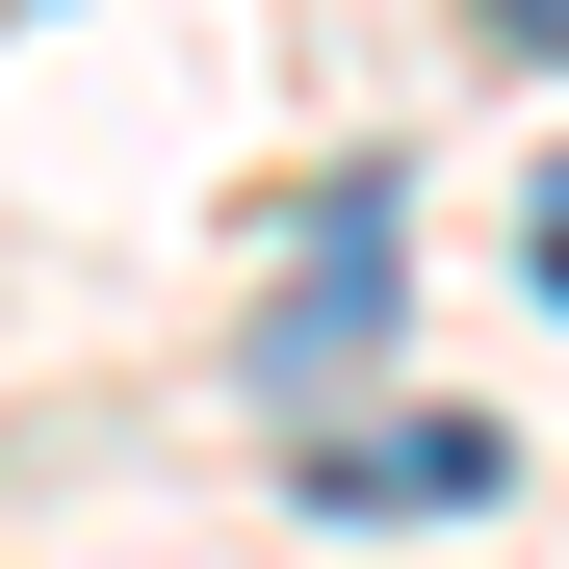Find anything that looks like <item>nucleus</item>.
<instances>
[{
  "label": "nucleus",
  "instance_id": "obj_1",
  "mask_svg": "<svg viewBox=\"0 0 569 569\" xmlns=\"http://www.w3.org/2000/svg\"><path fill=\"white\" fill-rule=\"evenodd\" d=\"M415 208H389V181H337V208H311V284H284V311H259V415H311V389H362V362H389V259Z\"/></svg>",
  "mask_w": 569,
  "mask_h": 569
},
{
  "label": "nucleus",
  "instance_id": "obj_2",
  "mask_svg": "<svg viewBox=\"0 0 569 569\" xmlns=\"http://www.w3.org/2000/svg\"><path fill=\"white\" fill-rule=\"evenodd\" d=\"M492 492H518L492 415H362V440L311 466V518H492Z\"/></svg>",
  "mask_w": 569,
  "mask_h": 569
},
{
  "label": "nucleus",
  "instance_id": "obj_3",
  "mask_svg": "<svg viewBox=\"0 0 569 569\" xmlns=\"http://www.w3.org/2000/svg\"><path fill=\"white\" fill-rule=\"evenodd\" d=\"M466 27H492V52H569V0H466Z\"/></svg>",
  "mask_w": 569,
  "mask_h": 569
},
{
  "label": "nucleus",
  "instance_id": "obj_4",
  "mask_svg": "<svg viewBox=\"0 0 569 569\" xmlns=\"http://www.w3.org/2000/svg\"><path fill=\"white\" fill-rule=\"evenodd\" d=\"M518 259H543V284H569V156H543V208H518Z\"/></svg>",
  "mask_w": 569,
  "mask_h": 569
}]
</instances>
